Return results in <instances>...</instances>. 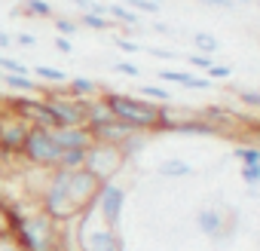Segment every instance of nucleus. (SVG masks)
<instances>
[{
    "label": "nucleus",
    "instance_id": "nucleus-1",
    "mask_svg": "<svg viewBox=\"0 0 260 251\" xmlns=\"http://www.w3.org/2000/svg\"><path fill=\"white\" fill-rule=\"evenodd\" d=\"M98 187H101V181L95 175H89L86 169H55V172H49V184L40 193V211L49 221L68 227L86 208L95 205Z\"/></svg>",
    "mask_w": 260,
    "mask_h": 251
},
{
    "label": "nucleus",
    "instance_id": "nucleus-2",
    "mask_svg": "<svg viewBox=\"0 0 260 251\" xmlns=\"http://www.w3.org/2000/svg\"><path fill=\"white\" fill-rule=\"evenodd\" d=\"M101 98L107 101L113 119L125 122L128 129H135V132H159V119L166 113L159 104L135 98V95H122V92H104Z\"/></svg>",
    "mask_w": 260,
    "mask_h": 251
},
{
    "label": "nucleus",
    "instance_id": "nucleus-3",
    "mask_svg": "<svg viewBox=\"0 0 260 251\" xmlns=\"http://www.w3.org/2000/svg\"><path fill=\"white\" fill-rule=\"evenodd\" d=\"M19 156H22L28 166H34V169L55 172L61 150H58V144H55V138H52V129H40V125H31L28 135H25V141H22Z\"/></svg>",
    "mask_w": 260,
    "mask_h": 251
},
{
    "label": "nucleus",
    "instance_id": "nucleus-4",
    "mask_svg": "<svg viewBox=\"0 0 260 251\" xmlns=\"http://www.w3.org/2000/svg\"><path fill=\"white\" fill-rule=\"evenodd\" d=\"M122 166H125L122 150H119L116 144H101V141H95V144L86 150V163H83V169H86L89 175H95L101 184L113 181V175H116Z\"/></svg>",
    "mask_w": 260,
    "mask_h": 251
},
{
    "label": "nucleus",
    "instance_id": "nucleus-5",
    "mask_svg": "<svg viewBox=\"0 0 260 251\" xmlns=\"http://www.w3.org/2000/svg\"><path fill=\"white\" fill-rule=\"evenodd\" d=\"M77 230H80V239H83V248L80 251H122L125 248L122 239H119V233L113 227H107L101 217H98L95 227H89L86 214H80L77 217Z\"/></svg>",
    "mask_w": 260,
    "mask_h": 251
},
{
    "label": "nucleus",
    "instance_id": "nucleus-6",
    "mask_svg": "<svg viewBox=\"0 0 260 251\" xmlns=\"http://www.w3.org/2000/svg\"><path fill=\"white\" fill-rule=\"evenodd\" d=\"M7 101H10V107H13L28 125H40V129H58L55 113H52V107L46 104V98L22 95V98H7Z\"/></svg>",
    "mask_w": 260,
    "mask_h": 251
},
{
    "label": "nucleus",
    "instance_id": "nucleus-7",
    "mask_svg": "<svg viewBox=\"0 0 260 251\" xmlns=\"http://www.w3.org/2000/svg\"><path fill=\"white\" fill-rule=\"evenodd\" d=\"M122 208H125V190L113 181L101 184L98 187V196H95V214L107 224V227H119V217H122Z\"/></svg>",
    "mask_w": 260,
    "mask_h": 251
},
{
    "label": "nucleus",
    "instance_id": "nucleus-8",
    "mask_svg": "<svg viewBox=\"0 0 260 251\" xmlns=\"http://www.w3.org/2000/svg\"><path fill=\"white\" fill-rule=\"evenodd\" d=\"M55 113L58 125H86V101L89 98H71V95H40Z\"/></svg>",
    "mask_w": 260,
    "mask_h": 251
},
{
    "label": "nucleus",
    "instance_id": "nucleus-9",
    "mask_svg": "<svg viewBox=\"0 0 260 251\" xmlns=\"http://www.w3.org/2000/svg\"><path fill=\"white\" fill-rule=\"evenodd\" d=\"M52 138L58 150H89L95 144L89 125H58V129H52Z\"/></svg>",
    "mask_w": 260,
    "mask_h": 251
},
{
    "label": "nucleus",
    "instance_id": "nucleus-10",
    "mask_svg": "<svg viewBox=\"0 0 260 251\" xmlns=\"http://www.w3.org/2000/svg\"><path fill=\"white\" fill-rule=\"evenodd\" d=\"M223 221H226V214H223L220 208H202V211H196V227H199L208 239L223 236Z\"/></svg>",
    "mask_w": 260,
    "mask_h": 251
},
{
    "label": "nucleus",
    "instance_id": "nucleus-11",
    "mask_svg": "<svg viewBox=\"0 0 260 251\" xmlns=\"http://www.w3.org/2000/svg\"><path fill=\"white\" fill-rule=\"evenodd\" d=\"M159 77L166 83H178V86H187V89H211V80L208 77H193V74H184V71H159Z\"/></svg>",
    "mask_w": 260,
    "mask_h": 251
},
{
    "label": "nucleus",
    "instance_id": "nucleus-12",
    "mask_svg": "<svg viewBox=\"0 0 260 251\" xmlns=\"http://www.w3.org/2000/svg\"><path fill=\"white\" fill-rule=\"evenodd\" d=\"M64 89H68L71 98H95L98 95V83L89 80V77H68Z\"/></svg>",
    "mask_w": 260,
    "mask_h": 251
},
{
    "label": "nucleus",
    "instance_id": "nucleus-13",
    "mask_svg": "<svg viewBox=\"0 0 260 251\" xmlns=\"http://www.w3.org/2000/svg\"><path fill=\"white\" fill-rule=\"evenodd\" d=\"M0 83H4L7 89H13V92H40V86L34 83V77H19V74H4V80H0Z\"/></svg>",
    "mask_w": 260,
    "mask_h": 251
},
{
    "label": "nucleus",
    "instance_id": "nucleus-14",
    "mask_svg": "<svg viewBox=\"0 0 260 251\" xmlns=\"http://www.w3.org/2000/svg\"><path fill=\"white\" fill-rule=\"evenodd\" d=\"M156 172H159L162 178H190V175H193V166L184 163V160H166Z\"/></svg>",
    "mask_w": 260,
    "mask_h": 251
},
{
    "label": "nucleus",
    "instance_id": "nucleus-15",
    "mask_svg": "<svg viewBox=\"0 0 260 251\" xmlns=\"http://www.w3.org/2000/svg\"><path fill=\"white\" fill-rule=\"evenodd\" d=\"M193 43H196V52L199 55H214L220 49V40L214 34H208V31H196L193 34Z\"/></svg>",
    "mask_w": 260,
    "mask_h": 251
},
{
    "label": "nucleus",
    "instance_id": "nucleus-16",
    "mask_svg": "<svg viewBox=\"0 0 260 251\" xmlns=\"http://www.w3.org/2000/svg\"><path fill=\"white\" fill-rule=\"evenodd\" d=\"M138 92H141L144 101H153V104H172V92H166L162 86H150V83H147V86H141Z\"/></svg>",
    "mask_w": 260,
    "mask_h": 251
},
{
    "label": "nucleus",
    "instance_id": "nucleus-17",
    "mask_svg": "<svg viewBox=\"0 0 260 251\" xmlns=\"http://www.w3.org/2000/svg\"><path fill=\"white\" fill-rule=\"evenodd\" d=\"M83 163H86V150H61L55 169H83Z\"/></svg>",
    "mask_w": 260,
    "mask_h": 251
},
{
    "label": "nucleus",
    "instance_id": "nucleus-18",
    "mask_svg": "<svg viewBox=\"0 0 260 251\" xmlns=\"http://www.w3.org/2000/svg\"><path fill=\"white\" fill-rule=\"evenodd\" d=\"M22 13L25 16H40V19H52V7L46 0H25L22 4Z\"/></svg>",
    "mask_w": 260,
    "mask_h": 251
},
{
    "label": "nucleus",
    "instance_id": "nucleus-19",
    "mask_svg": "<svg viewBox=\"0 0 260 251\" xmlns=\"http://www.w3.org/2000/svg\"><path fill=\"white\" fill-rule=\"evenodd\" d=\"M34 74H37L40 80H46V83H58V86H64V83H68V74H64V71H58V68H49V65H37V68H34Z\"/></svg>",
    "mask_w": 260,
    "mask_h": 251
},
{
    "label": "nucleus",
    "instance_id": "nucleus-20",
    "mask_svg": "<svg viewBox=\"0 0 260 251\" xmlns=\"http://www.w3.org/2000/svg\"><path fill=\"white\" fill-rule=\"evenodd\" d=\"M80 25H83V28H92V31H110V28H113V22L104 19V16H98V13H83Z\"/></svg>",
    "mask_w": 260,
    "mask_h": 251
},
{
    "label": "nucleus",
    "instance_id": "nucleus-21",
    "mask_svg": "<svg viewBox=\"0 0 260 251\" xmlns=\"http://www.w3.org/2000/svg\"><path fill=\"white\" fill-rule=\"evenodd\" d=\"M233 153H236V160H239L242 166H257V163H260V147H251V144H239Z\"/></svg>",
    "mask_w": 260,
    "mask_h": 251
},
{
    "label": "nucleus",
    "instance_id": "nucleus-22",
    "mask_svg": "<svg viewBox=\"0 0 260 251\" xmlns=\"http://www.w3.org/2000/svg\"><path fill=\"white\" fill-rule=\"evenodd\" d=\"M107 16L119 19L122 25H138V22H141L135 10H125V7H119V4H110V7H107Z\"/></svg>",
    "mask_w": 260,
    "mask_h": 251
},
{
    "label": "nucleus",
    "instance_id": "nucleus-23",
    "mask_svg": "<svg viewBox=\"0 0 260 251\" xmlns=\"http://www.w3.org/2000/svg\"><path fill=\"white\" fill-rule=\"evenodd\" d=\"M0 71L4 74H19V77H31V68H25L19 58H10V55H0Z\"/></svg>",
    "mask_w": 260,
    "mask_h": 251
},
{
    "label": "nucleus",
    "instance_id": "nucleus-24",
    "mask_svg": "<svg viewBox=\"0 0 260 251\" xmlns=\"http://www.w3.org/2000/svg\"><path fill=\"white\" fill-rule=\"evenodd\" d=\"M239 175H242V181H245L248 187H257V184H260V166H242Z\"/></svg>",
    "mask_w": 260,
    "mask_h": 251
},
{
    "label": "nucleus",
    "instance_id": "nucleus-25",
    "mask_svg": "<svg viewBox=\"0 0 260 251\" xmlns=\"http://www.w3.org/2000/svg\"><path fill=\"white\" fill-rule=\"evenodd\" d=\"M239 101H242L245 107L260 110V92H257V89H239Z\"/></svg>",
    "mask_w": 260,
    "mask_h": 251
},
{
    "label": "nucleus",
    "instance_id": "nucleus-26",
    "mask_svg": "<svg viewBox=\"0 0 260 251\" xmlns=\"http://www.w3.org/2000/svg\"><path fill=\"white\" fill-rule=\"evenodd\" d=\"M52 25H55V31H58V37H71V34H77V22H71V19H52Z\"/></svg>",
    "mask_w": 260,
    "mask_h": 251
},
{
    "label": "nucleus",
    "instance_id": "nucleus-27",
    "mask_svg": "<svg viewBox=\"0 0 260 251\" xmlns=\"http://www.w3.org/2000/svg\"><path fill=\"white\" fill-rule=\"evenodd\" d=\"M10 233V199L0 196V236Z\"/></svg>",
    "mask_w": 260,
    "mask_h": 251
},
{
    "label": "nucleus",
    "instance_id": "nucleus-28",
    "mask_svg": "<svg viewBox=\"0 0 260 251\" xmlns=\"http://www.w3.org/2000/svg\"><path fill=\"white\" fill-rule=\"evenodd\" d=\"M125 4L132 7V10H141V13H156L159 10L156 0H125Z\"/></svg>",
    "mask_w": 260,
    "mask_h": 251
},
{
    "label": "nucleus",
    "instance_id": "nucleus-29",
    "mask_svg": "<svg viewBox=\"0 0 260 251\" xmlns=\"http://www.w3.org/2000/svg\"><path fill=\"white\" fill-rule=\"evenodd\" d=\"M233 74V68H226V65H211L208 68V80H226Z\"/></svg>",
    "mask_w": 260,
    "mask_h": 251
},
{
    "label": "nucleus",
    "instance_id": "nucleus-30",
    "mask_svg": "<svg viewBox=\"0 0 260 251\" xmlns=\"http://www.w3.org/2000/svg\"><path fill=\"white\" fill-rule=\"evenodd\" d=\"M187 61H190L193 68H205V71H208V68L214 65V61H211V55H199V52H193V55H190Z\"/></svg>",
    "mask_w": 260,
    "mask_h": 251
},
{
    "label": "nucleus",
    "instance_id": "nucleus-31",
    "mask_svg": "<svg viewBox=\"0 0 260 251\" xmlns=\"http://www.w3.org/2000/svg\"><path fill=\"white\" fill-rule=\"evenodd\" d=\"M113 71L116 74H125V77H138V68L132 61H119V65H113Z\"/></svg>",
    "mask_w": 260,
    "mask_h": 251
},
{
    "label": "nucleus",
    "instance_id": "nucleus-32",
    "mask_svg": "<svg viewBox=\"0 0 260 251\" xmlns=\"http://www.w3.org/2000/svg\"><path fill=\"white\" fill-rule=\"evenodd\" d=\"M0 251H22V248L16 245V239L10 233H4V236H0Z\"/></svg>",
    "mask_w": 260,
    "mask_h": 251
},
{
    "label": "nucleus",
    "instance_id": "nucleus-33",
    "mask_svg": "<svg viewBox=\"0 0 260 251\" xmlns=\"http://www.w3.org/2000/svg\"><path fill=\"white\" fill-rule=\"evenodd\" d=\"M116 46H119L122 52H138V49H141L135 40H125V37H119V40H116Z\"/></svg>",
    "mask_w": 260,
    "mask_h": 251
},
{
    "label": "nucleus",
    "instance_id": "nucleus-34",
    "mask_svg": "<svg viewBox=\"0 0 260 251\" xmlns=\"http://www.w3.org/2000/svg\"><path fill=\"white\" fill-rule=\"evenodd\" d=\"M13 40H16L19 46H34V43H37V37H34V34H16Z\"/></svg>",
    "mask_w": 260,
    "mask_h": 251
},
{
    "label": "nucleus",
    "instance_id": "nucleus-35",
    "mask_svg": "<svg viewBox=\"0 0 260 251\" xmlns=\"http://www.w3.org/2000/svg\"><path fill=\"white\" fill-rule=\"evenodd\" d=\"M55 49H58V52H64V55H68V52H74V43H71V40H68V37H58V40H55Z\"/></svg>",
    "mask_w": 260,
    "mask_h": 251
},
{
    "label": "nucleus",
    "instance_id": "nucleus-36",
    "mask_svg": "<svg viewBox=\"0 0 260 251\" xmlns=\"http://www.w3.org/2000/svg\"><path fill=\"white\" fill-rule=\"evenodd\" d=\"M7 46H13V34H7V31H0V49H7Z\"/></svg>",
    "mask_w": 260,
    "mask_h": 251
},
{
    "label": "nucleus",
    "instance_id": "nucleus-37",
    "mask_svg": "<svg viewBox=\"0 0 260 251\" xmlns=\"http://www.w3.org/2000/svg\"><path fill=\"white\" fill-rule=\"evenodd\" d=\"M199 4H208V7H233V0H199Z\"/></svg>",
    "mask_w": 260,
    "mask_h": 251
},
{
    "label": "nucleus",
    "instance_id": "nucleus-38",
    "mask_svg": "<svg viewBox=\"0 0 260 251\" xmlns=\"http://www.w3.org/2000/svg\"><path fill=\"white\" fill-rule=\"evenodd\" d=\"M153 55H159V58H175V52H169V49H150Z\"/></svg>",
    "mask_w": 260,
    "mask_h": 251
},
{
    "label": "nucleus",
    "instance_id": "nucleus-39",
    "mask_svg": "<svg viewBox=\"0 0 260 251\" xmlns=\"http://www.w3.org/2000/svg\"><path fill=\"white\" fill-rule=\"evenodd\" d=\"M4 160H7V156H4V153H0V163H4Z\"/></svg>",
    "mask_w": 260,
    "mask_h": 251
},
{
    "label": "nucleus",
    "instance_id": "nucleus-40",
    "mask_svg": "<svg viewBox=\"0 0 260 251\" xmlns=\"http://www.w3.org/2000/svg\"><path fill=\"white\" fill-rule=\"evenodd\" d=\"M0 80H4V71H0Z\"/></svg>",
    "mask_w": 260,
    "mask_h": 251
},
{
    "label": "nucleus",
    "instance_id": "nucleus-41",
    "mask_svg": "<svg viewBox=\"0 0 260 251\" xmlns=\"http://www.w3.org/2000/svg\"><path fill=\"white\" fill-rule=\"evenodd\" d=\"M257 7H260V4H257Z\"/></svg>",
    "mask_w": 260,
    "mask_h": 251
},
{
    "label": "nucleus",
    "instance_id": "nucleus-42",
    "mask_svg": "<svg viewBox=\"0 0 260 251\" xmlns=\"http://www.w3.org/2000/svg\"><path fill=\"white\" fill-rule=\"evenodd\" d=\"M257 166H260V163H257Z\"/></svg>",
    "mask_w": 260,
    "mask_h": 251
}]
</instances>
